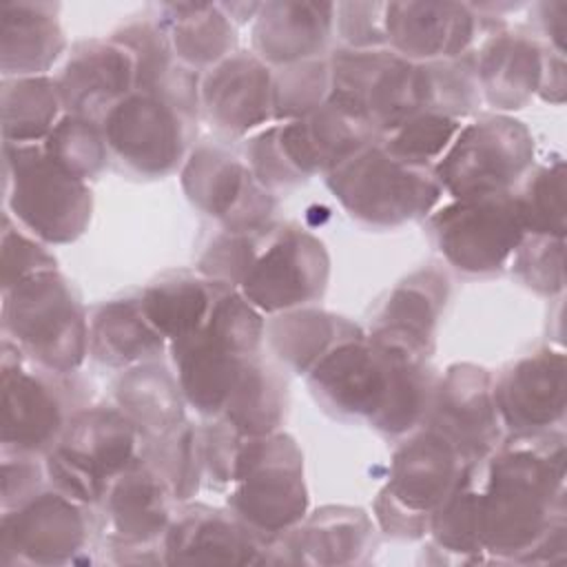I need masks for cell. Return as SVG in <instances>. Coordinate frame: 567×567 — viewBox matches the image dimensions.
<instances>
[{"instance_id":"1","label":"cell","mask_w":567,"mask_h":567,"mask_svg":"<svg viewBox=\"0 0 567 567\" xmlns=\"http://www.w3.org/2000/svg\"><path fill=\"white\" fill-rule=\"evenodd\" d=\"M306 383L332 416L403 439L423 425L436 374L427 357L361 332L337 343Z\"/></svg>"},{"instance_id":"2","label":"cell","mask_w":567,"mask_h":567,"mask_svg":"<svg viewBox=\"0 0 567 567\" xmlns=\"http://www.w3.org/2000/svg\"><path fill=\"white\" fill-rule=\"evenodd\" d=\"M481 543L492 560L525 563L565 520V436H509L481 463Z\"/></svg>"},{"instance_id":"3","label":"cell","mask_w":567,"mask_h":567,"mask_svg":"<svg viewBox=\"0 0 567 567\" xmlns=\"http://www.w3.org/2000/svg\"><path fill=\"white\" fill-rule=\"evenodd\" d=\"M264 334V315L237 288L219 284L204 326L168 343L186 405L204 419H219L244 365L261 352Z\"/></svg>"},{"instance_id":"4","label":"cell","mask_w":567,"mask_h":567,"mask_svg":"<svg viewBox=\"0 0 567 567\" xmlns=\"http://www.w3.org/2000/svg\"><path fill=\"white\" fill-rule=\"evenodd\" d=\"M2 334L29 363L58 374L75 372L89 354V317L58 268L2 290Z\"/></svg>"},{"instance_id":"5","label":"cell","mask_w":567,"mask_h":567,"mask_svg":"<svg viewBox=\"0 0 567 567\" xmlns=\"http://www.w3.org/2000/svg\"><path fill=\"white\" fill-rule=\"evenodd\" d=\"M303 452L286 432L244 436L226 507L266 545L297 527L308 514Z\"/></svg>"},{"instance_id":"6","label":"cell","mask_w":567,"mask_h":567,"mask_svg":"<svg viewBox=\"0 0 567 567\" xmlns=\"http://www.w3.org/2000/svg\"><path fill=\"white\" fill-rule=\"evenodd\" d=\"M326 186L352 219L372 228L423 219L443 197L432 166L405 162L379 140L332 168Z\"/></svg>"},{"instance_id":"7","label":"cell","mask_w":567,"mask_h":567,"mask_svg":"<svg viewBox=\"0 0 567 567\" xmlns=\"http://www.w3.org/2000/svg\"><path fill=\"white\" fill-rule=\"evenodd\" d=\"M142 450V434L117 405H89L69 419L58 443L44 454V472L53 489L91 507L104 501L111 483Z\"/></svg>"},{"instance_id":"8","label":"cell","mask_w":567,"mask_h":567,"mask_svg":"<svg viewBox=\"0 0 567 567\" xmlns=\"http://www.w3.org/2000/svg\"><path fill=\"white\" fill-rule=\"evenodd\" d=\"M328 102L368 122L381 137L408 117L432 111L427 62L416 64L385 49H339L328 58Z\"/></svg>"},{"instance_id":"9","label":"cell","mask_w":567,"mask_h":567,"mask_svg":"<svg viewBox=\"0 0 567 567\" xmlns=\"http://www.w3.org/2000/svg\"><path fill=\"white\" fill-rule=\"evenodd\" d=\"M7 215L47 246L80 239L91 224L89 182L51 162L38 144H2Z\"/></svg>"},{"instance_id":"10","label":"cell","mask_w":567,"mask_h":567,"mask_svg":"<svg viewBox=\"0 0 567 567\" xmlns=\"http://www.w3.org/2000/svg\"><path fill=\"white\" fill-rule=\"evenodd\" d=\"M534 155L532 131L507 113H492L463 124L432 171L450 199L503 195L532 171Z\"/></svg>"},{"instance_id":"11","label":"cell","mask_w":567,"mask_h":567,"mask_svg":"<svg viewBox=\"0 0 567 567\" xmlns=\"http://www.w3.org/2000/svg\"><path fill=\"white\" fill-rule=\"evenodd\" d=\"M427 230L454 270L478 277L501 272L527 235L514 190L450 199L427 215Z\"/></svg>"},{"instance_id":"12","label":"cell","mask_w":567,"mask_h":567,"mask_svg":"<svg viewBox=\"0 0 567 567\" xmlns=\"http://www.w3.org/2000/svg\"><path fill=\"white\" fill-rule=\"evenodd\" d=\"M66 374L31 368L24 354L2 339L0 443L11 454H47L62 436L71 408Z\"/></svg>"},{"instance_id":"13","label":"cell","mask_w":567,"mask_h":567,"mask_svg":"<svg viewBox=\"0 0 567 567\" xmlns=\"http://www.w3.org/2000/svg\"><path fill=\"white\" fill-rule=\"evenodd\" d=\"M109 153L140 177H166L188 157L193 120L162 95L133 91L100 120Z\"/></svg>"},{"instance_id":"14","label":"cell","mask_w":567,"mask_h":567,"mask_svg":"<svg viewBox=\"0 0 567 567\" xmlns=\"http://www.w3.org/2000/svg\"><path fill=\"white\" fill-rule=\"evenodd\" d=\"M330 281L326 244L301 226H275L239 284V292L261 312L279 315L323 297Z\"/></svg>"},{"instance_id":"15","label":"cell","mask_w":567,"mask_h":567,"mask_svg":"<svg viewBox=\"0 0 567 567\" xmlns=\"http://www.w3.org/2000/svg\"><path fill=\"white\" fill-rule=\"evenodd\" d=\"M86 505L58 489H40L16 507L2 509V565H66L89 543Z\"/></svg>"},{"instance_id":"16","label":"cell","mask_w":567,"mask_h":567,"mask_svg":"<svg viewBox=\"0 0 567 567\" xmlns=\"http://www.w3.org/2000/svg\"><path fill=\"white\" fill-rule=\"evenodd\" d=\"M179 182L188 202L228 230L270 224L272 190L255 179L246 159L221 144L202 142L190 148L179 168Z\"/></svg>"},{"instance_id":"17","label":"cell","mask_w":567,"mask_h":567,"mask_svg":"<svg viewBox=\"0 0 567 567\" xmlns=\"http://www.w3.org/2000/svg\"><path fill=\"white\" fill-rule=\"evenodd\" d=\"M423 425L452 443L467 463H483L505 436L492 372L467 361L447 365L436 377Z\"/></svg>"},{"instance_id":"18","label":"cell","mask_w":567,"mask_h":567,"mask_svg":"<svg viewBox=\"0 0 567 567\" xmlns=\"http://www.w3.org/2000/svg\"><path fill=\"white\" fill-rule=\"evenodd\" d=\"M567 361L556 348H538L512 361L494 379V401L509 436L549 432L565 419Z\"/></svg>"},{"instance_id":"19","label":"cell","mask_w":567,"mask_h":567,"mask_svg":"<svg viewBox=\"0 0 567 567\" xmlns=\"http://www.w3.org/2000/svg\"><path fill=\"white\" fill-rule=\"evenodd\" d=\"M383 18L388 49L416 64L470 53L481 29L474 9L452 0L385 2Z\"/></svg>"},{"instance_id":"20","label":"cell","mask_w":567,"mask_h":567,"mask_svg":"<svg viewBox=\"0 0 567 567\" xmlns=\"http://www.w3.org/2000/svg\"><path fill=\"white\" fill-rule=\"evenodd\" d=\"M175 496L164 476L140 456L109 487L104 507L111 527V549L122 551H155L162 549V538L175 514ZM164 551V549H162Z\"/></svg>"},{"instance_id":"21","label":"cell","mask_w":567,"mask_h":567,"mask_svg":"<svg viewBox=\"0 0 567 567\" xmlns=\"http://www.w3.org/2000/svg\"><path fill=\"white\" fill-rule=\"evenodd\" d=\"M164 563L252 565L268 560V545L230 509L204 503L182 505L162 538Z\"/></svg>"},{"instance_id":"22","label":"cell","mask_w":567,"mask_h":567,"mask_svg":"<svg viewBox=\"0 0 567 567\" xmlns=\"http://www.w3.org/2000/svg\"><path fill=\"white\" fill-rule=\"evenodd\" d=\"M199 104L219 133L248 135L272 120V71L252 51H235L204 73Z\"/></svg>"},{"instance_id":"23","label":"cell","mask_w":567,"mask_h":567,"mask_svg":"<svg viewBox=\"0 0 567 567\" xmlns=\"http://www.w3.org/2000/svg\"><path fill=\"white\" fill-rule=\"evenodd\" d=\"M135 82L133 53L111 35L73 44L69 60L55 78L64 113L95 122L131 95Z\"/></svg>"},{"instance_id":"24","label":"cell","mask_w":567,"mask_h":567,"mask_svg":"<svg viewBox=\"0 0 567 567\" xmlns=\"http://www.w3.org/2000/svg\"><path fill=\"white\" fill-rule=\"evenodd\" d=\"M467 465L452 443L421 425L403 436L394 450L381 492L410 514L430 518L456 487Z\"/></svg>"},{"instance_id":"25","label":"cell","mask_w":567,"mask_h":567,"mask_svg":"<svg viewBox=\"0 0 567 567\" xmlns=\"http://www.w3.org/2000/svg\"><path fill=\"white\" fill-rule=\"evenodd\" d=\"M275 126L288 164L303 179L317 173L328 175L348 157L379 140L368 122L332 102H323L299 120L275 122Z\"/></svg>"},{"instance_id":"26","label":"cell","mask_w":567,"mask_h":567,"mask_svg":"<svg viewBox=\"0 0 567 567\" xmlns=\"http://www.w3.org/2000/svg\"><path fill=\"white\" fill-rule=\"evenodd\" d=\"M447 292V277L441 270H414L388 290L374 308L368 334L430 359L436 348V328Z\"/></svg>"},{"instance_id":"27","label":"cell","mask_w":567,"mask_h":567,"mask_svg":"<svg viewBox=\"0 0 567 567\" xmlns=\"http://www.w3.org/2000/svg\"><path fill=\"white\" fill-rule=\"evenodd\" d=\"M372 518L361 507L326 505L268 545L275 563L354 565L365 560L372 545ZM266 560V563H268Z\"/></svg>"},{"instance_id":"28","label":"cell","mask_w":567,"mask_h":567,"mask_svg":"<svg viewBox=\"0 0 567 567\" xmlns=\"http://www.w3.org/2000/svg\"><path fill=\"white\" fill-rule=\"evenodd\" d=\"M334 31V2L270 0L252 20V53L268 66L321 58Z\"/></svg>"},{"instance_id":"29","label":"cell","mask_w":567,"mask_h":567,"mask_svg":"<svg viewBox=\"0 0 567 567\" xmlns=\"http://www.w3.org/2000/svg\"><path fill=\"white\" fill-rule=\"evenodd\" d=\"M545 51L547 47L523 31L489 33L478 51H472L481 100L501 113L527 106L540 86Z\"/></svg>"},{"instance_id":"30","label":"cell","mask_w":567,"mask_h":567,"mask_svg":"<svg viewBox=\"0 0 567 567\" xmlns=\"http://www.w3.org/2000/svg\"><path fill=\"white\" fill-rule=\"evenodd\" d=\"M58 11V2L7 0L0 4L2 78L49 75V69L66 51Z\"/></svg>"},{"instance_id":"31","label":"cell","mask_w":567,"mask_h":567,"mask_svg":"<svg viewBox=\"0 0 567 567\" xmlns=\"http://www.w3.org/2000/svg\"><path fill=\"white\" fill-rule=\"evenodd\" d=\"M168 341L146 319L140 297L100 303L89 317V354L109 368H131L162 357Z\"/></svg>"},{"instance_id":"32","label":"cell","mask_w":567,"mask_h":567,"mask_svg":"<svg viewBox=\"0 0 567 567\" xmlns=\"http://www.w3.org/2000/svg\"><path fill=\"white\" fill-rule=\"evenodd\" d=\"M115 405L151 443L186 421V399L175 372L164 363L146 361L126 368L113 388Z\"/></svg>"},{"instance_id":"33","label":"cell","mask_w":567,"mask_h":567,"mask_svg":"<svg viewBox=\"0 0 567 567\" xmlns=\"http://www.w3.org/2000/svg\"><path fill=\"white\" fill-rule=\"evenodd\" d=\"M361 332L363 330L346 317L303 306L270 315L264 341L284 368L306 377L337 343Z\"/></svg>"},{"instance_id":"34","label":"cell","mask_w":567,"mask_h":567,"mask_svg":"<svg viewBox=\"0 0 567 567\" xmlns=\"http://www.w3.org/2000/svg\"><path fill=\"white\" fill-rule=\"evenodd\" d=\"M157 11L173 53L184 66L208 71L237 51V24L219 2H164Z\"/></svg>"},{"instance_id":"35","label":"cell","mask_w":567,"mask_h":567,"mask_svg":"<svg viewBox=\"0 0 567 567\" xmlns=\"http://www.w3.org/2000/svg\"><path fill=\"white\" fill-rule=\"evenodd\" d=\"M217 288V281L202 275L168 272L140 292V303L153 328L171 343L204 326Z\"/></svg>"},{"instance_id":"36","label":"cell","mask_w":567,"mask_h":567,"mask_svg":"<svg viewBox=\"0 0 567 567\" xmlns=\"http://www.w3.org/2000/svg\"><path fill=\"white\" fill-rule=\"evenodd\" d=\"M288 405L286 379L261 352L250 357L219 419L244 436H264L279 430Z\"/></svg>"},{"instance_id":"37","label":"cell","mask_w":567,"mask_h":567,"mask_svg":"<svg viewBox=\"0 0 567 567\" xmlns=\"http://www.w3.org/2000/svg\"><path fill=\"white\" fill-rule=\"evenodd\" d=\"M64 115L55 78H2L0 117L2 140L11 144L42 142Z\"/></svg>"},{"instance_id":"38","label":"cell","mask_w":567,"mask_h":567,"mask_svg":"<svg viewBox=\"0 0 567 567\" xmlns=\"http://www.w3.org/2000/svg\"><path fill=\"white\" fill-rule=\"evenodd\" d=\"M481 463H470L456 483V487L445 496V501L432 512L427 534L432 543L458 556L461 560H483L481 543Z\"/></svg>"},{"instance_id":"39","label":"cell","mask_w":567,"mask_h":567,"mask_svg":"<svg viewBox=\"0 0 567 567\" xmlns=\"http://www.w3.org/2000/svg\"><path fill=\"white\" fill-rule=\"evenodd\" d=\"M518 186L514 197L525 233L565 239V159L556 157L532 168Z\"/></svg>"},{"instance_id":"40","label":"cell","mask_w":567,"mask_h":567,"mask_svg":"<svg viewBox=\"0 0 567 567\" xmlns=\"http://www.w3.org/2000/svg\"><path fill=\"white\" fill-rule=\"evenodd\" d=\"M42 148L51 162L84 182L97 177L111 157L100 122L71 113L55 122Z\"/></svg>"},{"instance_id":"41","label":"cell","mask_w":567,"mask_h":567,"mask_svg":"<svg viewBox=\"0 0 567 567\" xmlns=\"http://www.w3.org/2000/svg\"><path fill=\"white\" fill-rule=\"evenodd\" d=\"M142 456L164 476L177 503L190 501L204 476L202 434L188 421L179 423L168 434L144 443Z\"/></svg>"},{"instance_id":"42","label":"cell","mask_w":567,"mask_h":567,"mask_svg":"<svg viewBox=\"0 0 567 567\" xmlns=\"http://www.w3.org/2000/svg\"><path fill=\"white\" fill-rule=\"evenodd\" d=\"M330 95V64L328 58H315L281 66L272 73V120H299Z\"/></svg>"},{"instance_id":"43","label":"cell","mask_w":567,"mask_h":567,"mask_svg":"<svg viewBox=\"0 0 567 567\" xmlns=\"http://www.w3.org/2000/svg\"><path fill=\"white\" fill-rule=\"evenodd\" d=\"M463 120L439 113V111H421L399 124L394 131L379 137V142L396 157L434 166L441 155L450 148L456 133L461 131Z\"/></svg>"},{"instance_id":"44","label":"cell","mask_w":567,"mask_h":567,"mask_svg":"<svg viewBox=\"0 0 567 567\" xmlns=\"http://www.w3.org/2000/svg\"><path fill=\"white\" fill-rule=\"evenodd\" d=\"M111 38L124 44L135 58V91L155 93L177 64H182L173 53L166 29L155 18L133 20L120 27Z\"/></svg>"},{"instance_id":"45","label":"cell","mask_w":567,"mask_h":567,"mask_svg":"<svg viewBox=\"0 0 567 567\" xmlns=\"http://www.w3.org/2000/svg\"><path fill=\"white\" fill-rule=\"evenodd\" d=\"M272 228V224L241 230L221 228V233H217L202 252L197 272L210 281L239 288Z\"/></svg>"},{"instance_id":"46","label":"cell","mask_w":567,"mask_h":567,"mask_svg":"<svg viewBox=\"0 0 567 567\" xmlns=\"http://www.w3.org/2000/svg\"><path fill=\"white\" fill-rule=\"evenodd\" d=\"M507 266L536 295L558 297L565 290V239L525 235Z\"/></svg>"},{"instance_id":"47","label":"cell","mask_w":567,"mask_h":567,"mask_svg":"<svg viewBox=\"0 0 567 567\" xmlns=\"http://www.w3.org/2000/svg\"><path fill=\"white\" fill-rule=\"evenodd\" d=\"M58 268L55 257L47 250V244L29 235L4 213L2 219V290L18 286L20 281Z\"/></svg>"},{"instance_id":"48","label":"cell","mask_w":567,"mask_h":567,"mask_svg":"<svg viewBox=\"0 0 567 567\" xmlns=\"http://www.w3.org/2000/svg\"><path fill=\"white\" fill-rule=\"evenodd\" d=\"M385 2H334V31L346 49H385Z\"/></svg>"},{"instance_id":"49","label":"cell","mask_w":567,"mask_h":567,"mask_svg":"<svg viewBox=\"0 0 567 567\" xmlns=\"http://www.w3.org/2000/svg\"><path fill=\"white\" fill-rule=\"evenodd\" d=\"M246 164L255 179L264 184L266 188H288L299 182H306L286 159L279 140H277V126L270 124L261 128L257 135H252L246 142Z\"/></svg>"},{"instance_id":"50","label":"cell","mask_w":567,"mask_h":567,"mask_svg":"<svg viewBox=\"0 0 567 567\" xmlns=\"http://www.w3.org/2000/svg\"><path fill=\"white\" fill-rule=\"evenodd\" d=\"M199 434H202L204 476L210 481V485L219 489H228L244 434H239L224 419H208V423L199 430Z\"/></svg>"},{"instance_id":"51","label":"cell","mask_w":567,"mask_h":567,"mask_svg":"<svg viewBox=\"0 0 567 567\" xmlns=\"http://www.w3.org/2000/svg\"><path fill=\"white\" fill-rule=\"evenodd\" d=\"M44 465L33 454L2 452V509L16 507L42 489Z\"/></svg>"},{"instance_id":"52","label":"cell","mask_w":567,"mask_h":567,"mask_svg":"<svg viewBox=\"0 0 567 567\" xmlns=\"http://www.w3.org/2000/svg\"><path fill=\"white\" fill-rule=\"evenodd\" d=\"M374 516H377L379 527L385 534L396 536V538H421L427 534V525H430V518L410 514L408 509H403L399 503H394L383 492L377 494Z\"/></svg>"},{"instance_id":"53","label":"cell","mask_w":567,"mask_h":567,"mask_svg":"<svg viewBox=\"0 0 567 567\" xmlns=\"http://www.w3.org/2000/svg\"><path fill=\"white\" fill-rule=\"evenodd\" d=\"M538 24L549 42V49L565 55V38H567V0H545L536 7Z\"/></svg>"},{"instance_id":"54","label":"cell","mask_w":567,"mask_h":567,"mask_svg":"<svg viewBox=\"0 0 567 567\" xmlns=\"http://www.w3.org/2000/svg\"><path fill=\"white\" fill-rule=\"evenodd\" d=\"M567 91V78H565V55L556 53L547 47L545 51V64H543V78L538 86V97L549 104H563Z\"/></svg>"},{"instance_id":"55","label":"cell","mask_w":567,"mask_h":567,"mask_svg":"<svg viewBox=\"0 0 567 567\" xmlns=\"http://www.w3.org/2000/svg\"><path fill=\"white\" fill-rule=\"evenodd\" d=\"M221 9L228 13V18L235 22V24H246L248 20H255L261 2H219Z\"/></svg>"}]
</instances>
